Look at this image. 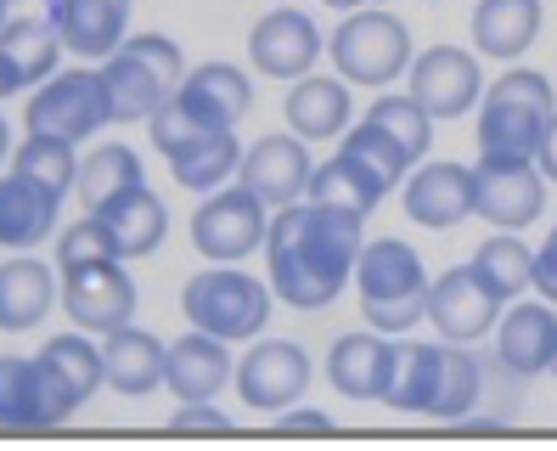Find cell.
I'll return each mask as SVG.
<instances>
[{
	"label": "cell",
	"mask_w": 557,
	"mask_h": 451,
	"mask_svg": "<svg viewBox=\"0 0 557 451\" xmlns=\"http://www.w3.org/2000/svg\"><path fill=\"white\" fill-rule=\"evenodd\" d=\"M310 204L367 220V215L383 204V192H377V186H372V181L338 153V158H326V164H315V175H310Z\"/></svg>",
	"instance_id": "d590c367"
},
{
	"label": "cell",
	"mask_w": 557,
	"mask_h": 451,
	"mask_svg": "<svg viewBox=\"0 0 557 451\" xmlns=\"http://www.w3.org/2000/svg\"><path fill=\"white\" fill-rule=\"evenodd\" d=\"M271 305H276V288L259 282L253 271H237V266L198 271L181 288V316L191 328L225 339V344H248V339L265 333Z\"/></svg>",
	"instance_id": "277c9868"
},
{
	"label": "cell",
	"mask_w": 557,
	"mask_h": 451,
	"mask_svg": "<svg viewBox=\"0 0 557 451\" xmlns=\"http://www.w3.org/2000/svg\"><path fill=\"white\" fill-rule=\"evenodd\" d=\"M557 356V305L552 300H512L496 321V362L512 378L552 373Z\"/></svg>",
	"instance_id": "ac0fdd59"
},
{
	"label": "cell",
	"mask_w": 557,
	"mask_h": 451,
	"mask_svg": "<svg viewBox=\"0 0 557 451\" xmlns=\"http://www.w3.org/2000/svg\"><path fill=\"white\" fill-rule=\"evenodd\" d=\"M557 113V90L541 69H507L479 96V153H523L535 158L546 124Z\"/></svg>",
	"instance_id": "5b68a950"
},
{
	"label": "cell",
	"mask_w": 557,
	"mask_h": 451,
	"mask_svg": "<svg viewBox=\"0 0 557 451\" xmlns=\"http://www.w3.org/2000/svg\"><path fill=\"white\" fill-rule=\"evenodd\" d=\"M479 390H484L479 356H473L468 344H450V339H445V378H440L434 417H445V424H462V417L479 406Z\"/></svg>",
	"instance_id": "f35d334b"
},
{
	"label": "cell",
	"mask_w": 557,
	"mask_h": 451,
	"mask_svg": "<svg viewBox=\"0 0 557 451\" xmlns=\"http://www.w3.org/2000/svg\"><path fill=\"white\" fill-rule=\"evenodd\" d=\"M541 40V0H479L473 7V46L484 57L518 62Z\"/></svg>",
	"instance_id": "f1b7e54d"
},
{
	"label": "cell",
	"mask_w": 557,
	"mask_h": 451,
	"mask_svg": "<svg viewBox=\"0 0 557 451\" xmlns=\"http://www.w3.org/2000/svg\"><path fill=\"white\" fill-rule=\"evenodd\" d=\"M40 362H46V373L69 390L79 406L102 390L108 383V362H102V344H90V333L79 328V333H57V339H46L40 344Z\"/></svg>",
	"instance_id": "836d02e7"
},
{
	"label": "cell",
	"mask_w": 557,
	"mask_h": 451,
	"mask_svg": "<svg viewBox=\"0 0 557 451\" xmlns=\"http://www.w3.org/2000/svg\"><path fill=\"white\" fill-rule=\"evenodd\" d=\"M535 164H541V175H546V181H557V113H552L546 136H541V147H535Z\"/></svg>",
	"instance_id": "ee69618b"
},
{
	"label": "cell",
	"mask_w": 557,
	"mask_h": 451,
	"mask_svg": "<svg viewBox=\"0 0 557 451\" xmlns=\"http://www.w3.org/2000/svg\"><path fill=\"white\" fill-rule=\"evenodd\" d=\"M108 124H113V108H108L102 69H57L46 85L28 90V102H23V131L74 142V147L102 136Z\"/></svg>",
	"instance_id": "52a82bcc"
},
{
	"label": "cell",
	"mask_w": 557,
	"mask_h": 451,
	"mask_svg": "<svg viewBox=\"0 0 557 451\" xmlns=\"http://www.w3.org/2000/svg\"><path fill=\"white\" fill-rule=\"evenodd\" d=\"M175 435H232V417L214 412L209 401H181V412L170 417Z\"/></svg>",
	"instance_id": "60d3db41"
},
{
	"label": "cell",
	"mask_w": 557,
	"mask_h": 451,
	"mask_svg": "<svg viewBox=\"0 0 557 451\" xmlns=\"http://www.w3.org/2000/svg\"><path fill=\"white\" fill-rule=\"evenodd\" d=\"M502 310L507 305L490 294L473 266H450L429 288V321L440 328V339H450V344H479L484 333H496Z\"/></svg>",
	"instance_id": "2e32d148"
},
{
	"label": "cell",
	"mask_w": 557,
	"mask_h": 451,
	"mask_svg": "<svg viewBox=\"0 0 557 451\" xmlns=\"http://www.w3.org/2000/svg\"><path fill=\"white\" fill-rule=\"evenodd\" d=\"M535 288H541V300L557 305V226L546 232V243L535 248Z\"/></svg>",
	"instance_id": "b9f144b4"
},
{
	"label": "cell",
	"mask_w": 557,
	"mask_h": 451,
	"mask_svg": "<svg viewBox=\"0 0 557 451\" xmlns=\"http://www.w3.org/2000/svg\"><path fill=\"white\" fill-rule=\"evenodd\" d=\"M102 362H108V383L119 395H152L163 383V367H170V344L136 328V321H124V328L102 333Z\"/></svg>",
	"instance_id": "4316f807"
},
{
	"label": "cell",
	"mask_w": 557,
	"mask_h": 451,
	"mask_svg": "<svg viewBox=\"0 0 557 451\" xmlns=\"http://www.w3.org/2000/svg\"><path fill=\"white\" fill-rule=\"evenodd\" d=\"M367 119L383 124V131L411 153V164H422V158H429V142H434V124H440V119L422 108L411 90H388V96H377V102L367 108Z\"/></svg>",
	"instance_id": "8d00e7d4"
},
{
	"label": "cell",
	"mask_w": 557,
	"mask_h": 451,
	"mask_svg": "<svg viewBox=\"0 0 557 451\" xmlns=\"http://www.w3.org/2000/svg\"><path fill=\"white\" fill-rule=\"evenodd\" d=\"M237 164H243L237 131H209V136L186 142V147L170 158V175H175L186 192H214V186H225V181H237Z\"/></svg>",
	"instance_id": "e575fe53"
},
{
	"label": "cell",
	"mask_w": 557,
	"mask_h": 451,
	"mask_svg": "<svg viewBox=\"0 0 557 451\" xmlns=\"http://www.w3.org/2000/svg\"><path fill=\"white\" fill-rule=\"evenodd\" d=\"M62 226V198L51 186H40L35 175L7 170L0 175V248H35L46 237H57Z\"/></svg>",
	"instance_id": "7402d4cb"
},
{
	"label": "cell",
	"mask_w": 557,
	"mask_h": 451,
	"mask_svg": "<svg viewBox=\"0 0 557 451\" xmlns=\"http://www.w3.org/2000/svg\"><path fill=\"white\" fill-rule=\"evenodd\" d=\"M0 28H7V0H0Z\"/></svg>",
	"instance_id": "7dc6e473"
},
{
	"label": "cell",
	"mask_w": 557,
	"mask_h": 451,
	"mask_svg": "<svg viewBox=\"0 0 557 451\" xmlns=\"http://www.w3.org/2000/svg\"><path fill=\"white\" fill-rule=\"evenodd\" d=\"M96 220L108 226L119 260H147V254H158L163 237H170V209H163V198L152 186L124 192V198H113L108 209H96Z\"/></svg>",
	"instance_id": "83f0119b"
},
{
	"label": "cell",
	"mask_w": 557,
	"mask_h": 451,
	"mask_svg": "<svg viewBox=\"0 0 557 451\" xmlns=\"http://www.w3.org/2000/svg\"><path fill=\"white\" fill-rule=\"evenodd\" d=\"M552 378H557V356H552Z\"/></svg>",
	"instance_id": "681fc988"
},
{
	"label": "cell",
	"mask_w": 557,
	"mask_h": 451,
	"mask_svg": "<svg viewBox=\"0 0 557 451\" xmlns=\"http://www.w3.org/2000/svg\"><path fill=\"white\" fill-rule=\"evenodd\" d=\"M400 204L417 226L450 232L473 215V164H450V158H422L400 181Z\"/></svg>",
	"instance_id": "e0dca14e"
},
{
	"label": "cell",
	"mask_w": 557,
	"mask_h": 451,
	"mask_svg": "<svg viewBox=\"0 0 557 451\" xmlns=\"http://www.w3.org/2000/svg\"><path fill=\"white\" fill-rule=\"evenodd\" d=\"M62 35L51 17H7V28H0V80H7V90H35L57 74L62 62Z\"/></svg>",
	"instance_id": "cb8c5ba5"
},
{
	"label": "cell",
	"mask_w": 557,
	"mask_h": 451,
	"mask_svg": "<svg viewBox=\"0 0 557 451\" xmlns=\"http://www.w3.org/2000/svg\"><path fill=\"white\" fill-rule=\"evenodd\" d=\"M12 158V124H7V113H0V164Z\"/></svg>",
	"instance_id": "f6af8a7d"
},
{
	"label": "cell",
	"mask_w": 557,
	"mask_h": 451,
	"mask_svg": "<svg viewBox=\"0 0 557 451\" xmlns=\"http://www.w3.org/2000/svg\"><path fill=\"white\" fill-rule=\"evenodd\" d=\"M237 378V356L232 344L191 328L170 344V367H163V390H170L175 401H214L225 383Z\"/></svg>",
	"instance_id": "44dd1931"
},
{
	"label": "cell",
	"mask_w": 557,
	"mask_h": 451,
	"mask_svg": "<svg viewBox=\"0 0 557 451\" xmlns=\"http://www.w3.org/2000/svg\"><path fill=\"white\" fill-rule=\"evenodd\" d=\"M473 215L502 232H523L546 215V175L523 153H479L473 164Z\"/></svg>",
	"instance_id": "ba28073f"
},
{
	"label": "cell",
	"mask_w": 557,
	"mask_h": 451,
	"mask_svg": "<svg viewBox=\"0 0 557 451\" xmlns=\"http://www.w3.org/2000/svg\"><path fill=\"white\" fill-rule=\"evenodd\" d=\"M310 175H315V158H310V142L305 136H259L243 147V164H237V181L253 192L265 209H287L310 198Z\"/></svg>",
	"instance_id": "4fadbf2b"
},
{
	"label": "cell",
	"mask_w": 557,
	"mask_h": 451,
	"mask_svg": "<svg viewBox=\"0 0 557 451\" xmlns=\"http://www.w3.org/2000/svg\"><path fill=\"white\" fill-rule=\"evenodd\" d=\"M136 186H147V170H141V153L129 147V142H102V147H90L79 158L74 192H79L85 215L108 209L113 198H124V192H136Z\"/></svg>",
	"instance_id": "4dcf8cb0"
},
{
	"label": "cell",
	"mask_w": 557,
	"mask_h": 451,
	"mask_svg": "<svg viewBox=\"0 0 557 451\" xmlns=\"http://www.w3.org/2000/svg\"><path fill=\"white\" fill-rule=\"evenodd\" d=\"M326 57H333V69L360 85V90H383V85H395L406 69H411V28L395 17V12H372V7H360L349 12L338 28H333V40H326Z\"/></svg>",
	"instance_id": "8992f818"
},
{
	"label": "cell",
	"mask_w": 557,
	"mask_h": 451,
	"mask_svg": "<svg viewBox=\"0 0 557 451\" xmlns=\"http://www.w3.org/2000/svg\"><path fill=\"white\" fill-rule=\"evenodd\" d=\"M175 102L203 124V131H237L253 108V85L237 62H203V69H186Z\"/></svg>",
	"instance_id": "ffe728a7"
},
{
	"label": "cell",
	"mask_w": 557,
	"mask_h": 451,
	"mask_svg": "<svg viewBox=\"0 0 557 451\" xmlns=\"http://www.w3.org/2000/svg\"><path fill=\"white\" fill-rule=\"evenodd\" d=\"M62 310L85 333H113L136 316V277L124 271V260H85L62 271Z\"/></svg>",
	"instance_id": "8fae6325"
},
{
	"label": "cell",
	"mask_w": 557,
	"mask_h": 451,
	"mask_svg": "<svg viewBox=\"0 0 557 451\" xmlns=\"http://www.w3.org/2000/svg\"><path fill=\"white\" fill-rule=\"evenodd\" d=\"M440 378H445V344L395 339V373H388L383 406H395V412H429L434 417Z\"/></svg>",
	"instance_id": "f546056e"
},
{
	"label": "cell",
	"mask_w": 557,
	"mask_h": 451,
	"mask_svg": "<svg viewBox=\"0 0 557 451\" xmlns=\"http://www.w3.org/2000/svg\"><path fill=\"white\" fill-rule=\"evenodd\" d=\"M282 119L305 142H338L349 131V80L344 74H305L282 96Z\"/></svg>",
	"instance_id": "d4e9b609"
},
{
	"label": "cell",
	"mask_w": 557,
	"mask_h": 451,
	"mask_svg": "<svg viewBox=\"0 0 557 451\" xmlns=\"http://www.w3.org/2000/svg\"><path fill=\"white\" fill-rule=\"evenodd\" d=\"M326 7H333V12H360L367 0H326Z\"/></svg>",
	"instance_id": "bcb514c9"
},
{
	"label": "cell",
	"mask_w": 557,
	"mask_h": 451,
	"mask_svg": "<svg viewBox=\"0 0 557 451\" xmlns=\"http://www.w3.org/2000/svg\"><path fill=\"white\" fill-rule=\"evenodd\" d=\"M7 7H12V0H7Z\"/></svg>",
	"instance_id": "f907efd6"
},
{
	"label": "cell",
	"mask_w": 557,
	"mask_h": 451,
	"mask_svg": "<svg viewBox=\"0 0 557 451\" xmlns=\"http://www.w3.org/2000/svg\"><path fill=\"white\" fill-rule=\"evenodd\" d=\"M0 96H12V90H7V80H0Z\"/></svg>",
	"instance_id": "c3c4849f"
},
{
	"label": "cell",
	"mask_w": 557,
	"mask_h": 451,
	"mask_svg": "<svg viewBox=\"0 0 557 451\" xmlns=\"http://www.w3.org/2000/svg\"><path fill=\"white\" fill-rule=\"evenodd\" d=\"M429 288L434 277L406 237H367L360 266H355V294H360L367 328L400 339L406 328H417L429 316Z\"/></svg>",
	"instance_id": "7a4b0ae2"
},
{
	"label": "cell",
	"mask_w": 557,
	"mask_h": 451,
	"mask_svg": "<svg viewBox=\"0 0 557 451\" xmlns=\"http://www.w3.org/2000/svg\"><path fill=\"white\" fill-rule=\"evenodd\" d=\"M338 153H344L349 164H355L360 175H367L377 192H383V198H388V192H395L406 175H411V153H406L395 136H388L383 124H372V119L349 124V131H344V142H338Z\"/></svg>",
	"instance_id": "d6a6232c"
},
{
	"label": "cell",
	"mask_w": 557,
	"mask_h": 451,
	"mask_svg": "<svg viewBox=\"0 0 557 451\" xmlns=\"http://www.w3.org/2000/svg\"><path fill=\"white\" fill-rule=\"evenodd\" d=\"M367 220L321 209L310 198L271 209L265 232V260H271V288L293 310H326L344 288L355 282L360 248H367Z\"/></svg>",
	"instance_id": "6da1fadb"
},
{
	"label": "cell",
	"mask_w": 557,
	"mask_h": 451,
	"mask_svg": "<svg viewBox=\"0 0 557 451\" xmlns=\"http://www.w3.org/2000/svg\"><path fill=\"white\" fill-rule=\"evenodd\" d=\"M237 395L243 406H259V412H287L310 390V356L305 344L293 339H253L248 356H237Z\"/></svg>",
	"instance_id": "5bb4252c"
},
{
	"label": "cell",
	"mask_w": 557,
	"mask_h": 451,
	"mask_svg": "<svg viewBox=\"0 0 557 451\" xmlns=\"http://www.w3.org/2000/svg\"><path fill=\"white\" fill-rule=\"evenodd\" d=\"M57 300H62V288H57L51 266H40L28 248H17L12 260H0V333L40 328Z\"/></svg>",
	"instance_id": "484cf974"
},
{
	"label": "cell",
	"mask_w": 557,
	"mask_h": 451,
	"mask_svg": "<svg viewBox=\"0 0 557 451\" xmlns=\"http://www.w3.org/2000/svg\"><path fill=\"white\" fill-rule=\"evenodd\" d=\"M388 373H395V339L377 333V328L344 333L326 350V378H333V390L349 395V401H383Z\"/></svg>",
	"instance_id": "603a6c76"
},
{
	"label": "cell",
	"mask_w": 557,
	"mask_h": 451,
	"mask_svg": "<svg viewBox=\"0 0 557 451\" xmlns=\"http://www.w3.org/2000/svg\"><path fill=\"white\" fill-rule=\"evenodd\" d=\"M338 424L326 412H276V435H333Z\"/></svg>",
	"instance_id": "7bdbcfd3"
},
{
	"label": "cell",
	"mask_w": 557,
	"mask_h": 451,
	"mask_svg": "<svg viewBox=\"0 0 557 451\" xmlns=\"http://www.w3.org/2000/svg\"><path fill=\"white\" fill-rule=\"evenodd\" d=\"M406 90L434 119H462V113L479 108V96H484V69H479V57L468 46H429V51L411 57Z\"/></svg>",
	"instance_id": "7c38bea8"
},
{
	"label": "cell",
	"mask_w": 557,
	"mask_h": 451,
	"mask_svg": "<svg viewBox=\"0 0 557 451\" xmlns=\"http://www.w3.org/2000/svg\"><path fill=\"white\" fill-rule=\"evenodd\" d=\"M113 237H108V226L85 215V220H69L57 232V271H69V266H85V260H113Z\"/></svg>",
	"instance_id": "ab89813d"
},
{
	"label": "cell",
	"mask_w": 557,
	"mask_h": 451,
	"mask_svg": "<svg viewBox=\"0 0 557 451\" xmlns=\"http://www.w3.org/2000/svg\"><path fill=\"white\" fill-rule=\"evenodd\" d=\"M468 266L484 277V288H490V294H496L502 305L523 300V288H535V248L523 243V232H496V237H484V243L473 248Z\"/></svg>",
	"instance_id": "1f68e13d"
},
{
	"label": "cell",
	"mask_w": 557,
	"mask_h": 451,
	"mask_svg": "<svg viewBox=\"0 0 557 451\" xmlns=\"http://www.w3.org/2000/svg\"><path fill=\"white\" fill-rule=\"evenodd\" d=\"M108 85L113 124H147L186 80V57L170 35H129L113 57L96 62Z\"/></svg>",
	"instance_id": "3957f363"
},
{
	"label": "cell",
	"mask_w": 557,
	"mask_h": 451,
	"mask_svg": "<svg viewBox=\"0 0 557 451\" xmlns=\"http://www.w3.org/2000/svg\"><path fill=\"white\" fill-rule=\"evenodd\" d=\"M321 51H326V40H321V28H315L310 12L276 7V12H265V17L248 28V62L265 80H287V85L305 80L315 69Z\"/></svg>",
	"instance_id": "9a60e30c"
},
{
	"label": "cell",
	"mask_w": 557,
	"mask_h": 451,
	"mask_svg": "<svg viewBox=\"0 0 557 451\" xmlns=\"http://www.w3.org/2000/svg\"><path fill=\"white\" fill-rule=\"evenodd\" d=\"M129 7L136 0H46V17L74 57L102 62L129 40Z\"/></svg>",
	"instance_id": "d6986e66"
},
{
	"label": "cell",
	"mask_w": 557,
	"mask_h": 451,
	"mask_svg": "<svg viewBox=\"0 0 557 451\" xmlns=\"http://www.w3.org/2000/svg\"><path fill=\"white\" fill-rule=\"evenodd\" d=\"M79 412V401L46 373L40 356H0V429L35 435L57 429Z\"/></svg>",
	"instance_id": "30bf717a"
},
{
	"label": "cell",
	"mask_w": 557,
	"mask_h": 451,
	"mask_svg": "<svg viewBox=\"0 0 557 451\" xmlns=\"http://www.w3.org/2000/svg\"><path fill=\"white\" fill-rule=\"evenodd\" d=\"M265 232H271V209L259 204L243 181L203 192L198 215H191V248H198L203 260H214V266L248 260L253 248H265Z\"/></svg>",
	"instance_id": "9c48e42d"
},
{
	"label": "cell",
	"mask_w": 557,
	"mask_h": 451,
	"mask_svg": "<svg viewBox=\"0 0 557 451\" xmlns=\"http://www.w3.org/2000/svg\"><path fill=\"white\" fill-rule=\"evenodd\" d=\"M12 170L35 175L40 186L57 192V198H69V186L79 181V153H74V142H57V136H35V131H28L12 147Z\"/></svg>",
	"instance_id": "74e56055"
}]
</instances>
